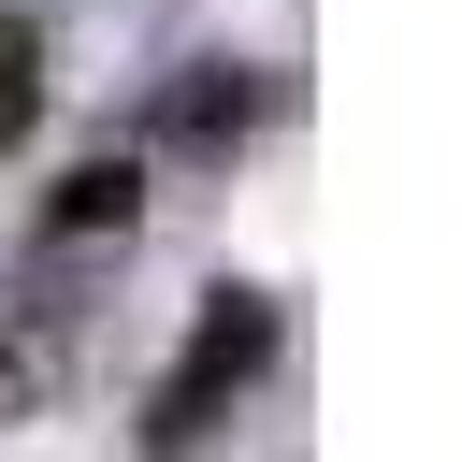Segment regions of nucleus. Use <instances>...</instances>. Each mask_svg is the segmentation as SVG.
Returning <instances> with one entry per match:
<instances>
[{
    "instance_id": "nucleus-1",
    "label": "nucleus",
    "mask_w": 462,
    "mask_h": 462,
    "mask_svg": "<svg viewBox=\"0 0 462 462\" xmlns=\"http://www.w3.org/2000/svg\"><path fill=\"white\" fill-rule=\"evenodd\" d=\"M274 332H289V318H274V289H260V274L202 289L188 346H173V361H159V390H144V462H188V448H202V433L274 375Z\"/></svg>"
},
{
    "instance_id": "nucleus-2",
    "label": "nucleus",
    "mask_w": 462,
    "mask_h": 462,
    "mask_svg": "<svg viewBox=\"0 0 462 462\" xmlns=\"http://www.w3.org/2000/svg\"><path fill=\"white\" fill-rule=\"evenodd\" d=\"M245 116H260L245 58H188V87L159 101V130H173V144H245Z\"/></svg>"
},
{
    "instance_id": "nucleus-3",
    "label": "nucleus",
    "mask_w": 462,
    "mask_h": 462,
    "mask_svg": "<svg viewBox=\"0 0 462 462\" xmlns=\"http://www.w3.org/2000/svg\"><path fill=\"white\" fill-rule=\"evenodd\" d=\"M130 217H144V159H116V144H101V159H72V173H58V245L130 231Z\"/></svg>"
},
{
    "instance_id": "nucleus-4",
    "label": "nucleus",
    "mask_w": 462,
    "mask_h": 462,
    "mask_svg": "<svg viewBox=\"0 0 462 462\" xmlns=\"http://www.w3.org/2000/svg\"><path fill=\"white\" fill-rule=\"evenodd\" d=\"M29 130H43V29L0 14V144H29Z\"/></svg>"
}]
</instances>
